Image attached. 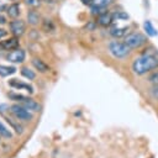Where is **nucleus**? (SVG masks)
<instances>
[{
    "instance_id": "1a4fd4ad",
    "label": "nucleus",
    "mask_w": 158,
    "mask_h": 158,
    "mask_svg": "<svg viewBox=\"0 0 158 158\" xmlns=\"http://www.w3.org/2000/svg\"><path fill=\"white\" fill-rule=\"evenodd\" d=\"M19 104H21L22 106H25L27 110H30V111H40L41 110V105L38 104V102H36L33 99H31V98H28V96H25Z\"/></svg>"
},
{
    "instance_id": "412c9836",
    "label": "nucleus",
    "mask_w": 158,
    "mask_h": 158,
    "mask_svg": "<svg viewBox=\"0 0 158 158\" xmlns=\"http://www.w3.org/2000/svg\"><path fill=\"white\" fill-rule=\"evenodd\" d=\"M112 17H114V20H127L128 19V15L126 14V12H123V11H116L115 14H112Z\"/></svg>"
},
{
    "instance_id": "a211bd4d",
    "label": "nucleus",
    "mask_w": 158,
    "mask_h": 158,
    "mask_svg": "<svg viewBox=\"0 0 158 158\" xmlns=\"http://www.w3.org/2000/svg\"><path fill=\"white\" fill-rule=\"evenodd\" d=\"M27 20H28V23L31 25H37L40 22V15L36 12V11H30L27 14Z\"/></svg>"
},
{
    "instance_id": "f8f14e48",
    "label": "nucleus",
    "mask_w": 158,
    "mask_h": 158,
    "mask_svg": "<svg viewBox=\"0 0 158 158\" xmlns=\"http://www.w3.org/2000/svg\"><path fill=\"white\" fill-rule=\"evenodd\" d=\"M16 70L17 69L14 65H2V64H0V77H2V78L15 74Z\"/></svg>"
},
{
    "instance_id": "9b49d317",
    "label": "nucleus",
    "mask_w": 158,
    "mask_h": 158,
    "mask_svg": "<svg viewBox=\"0 0 158 158\" xmlns=\"http://www.w3.org/2000/svg\"><path fill=\"white\" fill-rule=\"evenodd\" d=\"M32 65L35 67L36 70H38V72H41V73H46V72L49 70L48 64H46V63H44L42 59H40V58H33V59H32Z\"/></svg>"
},
{
    "instance_id": "dca6fc26",
    "label": "nucleus",
    "mask_w": 158,
    "mask_h": 158,
    "mask_svg": "<svg viewBox=\"0 0 158 158\" xmlns=\"http://www.w3.org/2000/svg\"><path fill=\"white\" fill-rule=\"evenodd\" d=\"M7 15H9L10 17H12V19L17 17V16L20 15V6H19L17 4L10 5V6L7 7Z\"/></svg>"
},
{
    "instance_id": "a878e982",
    "label": "nucleus",
    "mask_w": 158,
    "mask_h": 158,
    "mask_svg": "<svg viewBox=\"0 0 158 158\" xmlns=\"http://www.w3.org/2000/svg\"><path fill=\"white\" fill-rule=\"evenodd\" d=\"M5 109H9V106H7L6 104H1V105H0V114H1V115L5 114V111H6Z\"/></svg>"
},
{
    "instance_id": "b1692460",
    "label": "nucleus",
    "mask_w": 158,
    "mask_h": 158,
    "mask_svg": "<svg viewBox=\"0 0 158 158\" xmlns=\"http://www.w3.org/2000/svg\"><path fill=\"white\" fill-rule=\"evenodd\" d=\"M149 81H152V83H154V84H158V72L154 73V74H152V75L149 77Z\"/></svg>"
},
{
    "instance_id": "6e6552de",
    "label": "nucleus",
    "mask_w": 158,
    "mask_h": 158,
    "mask_svg": "<svg viewBox=\"0 0 158 158\" xmlns=\"http://www.w3.org/2000/svg\"><path fill=\"white\" fill-rule=\"evenodd\" d=\"M9 85H10L11 88H14V89H19V90L25 89V90H26L27 93H30V94H33V91H35V89H33V86H32L31 84L20 81L19 79H11V80H9Z\"/></svg>"
},
{
    "instance_id": "4be33fe9",
    "label": "nucleus",
    "mask_w": 158,
    "mask_h": 158,
    "mask_svg": "<svg viewBox=\"0 0 158 158\" xmlns=\"http://www.w3.org/2000/svg\"><path fill=\"white\" fill-rule=\"evenodd\" d=\"M110 2H111V0H94L93 5H96V6L101 7V9H104L107 5H110Z\"/></svg>"
},
{
    "instance_id": "6ab92c4d",
    "label": "nucleus",
    "mask_w": 158,
    "mask_h": 158,
    "mask_svg": "<svg viewBox=\"0 0 158 158\" xmlns=\"http://www.w3.org/2000/svg\"><path fill=\"white\" fill-rule=\"evenodd\" d=\"M0 136L4 137V138H11V137H12L11 131L7 130V128L4 126V123H2L1 121H0Z\"/></svg>"
},
{
    "instance_id": "2eb2a0df",
    "label": "nucleus",
    "mask_w": 158,
    "mask_h": 158,
    "mask_svg": "<svg viewBox=\"0 0 158 158\" xmlns=\"http://www.w3.org/2000/svg\"><path fill=\"white\" fill-rule=\"evenodd\" d=\"M2 116L5 117L6 122H7V123H10V126H11V127H12V128L16 131V133H20V135H21V133L23 132V127H22V126H21L19 122H15V121H14L11 117H7V116H5V115H2Z\"/></svg>"
},
{
    "instance_id": "0eeeda50",
    "label": "nucleus",
    "mask_w": 158,
    "mask_h": 158,
    "mask_svg": "<svg viewBox=\"0 0 158 158\" xmlns=\"http://www.w3.org/2000/svg\"><path fill=\"white\" fill-rule=\"evenodd\" d=\"M19 44H20L19 38L16 36H14V37H9V38L1 41L0 42V48L4 49V51H12V49L19 48Z\"/></svg>"
},
{
    "instance_id": "c756f323",
    "label": "nucleus",
    "mask_w": 158,
    "mask_h": 158,
    "mask_svg": "<svg viewBox=\"0 0 158 158\" xmlns=\"http://www.w3.org/2000/svg\"><path fill=\"white\" fill-rule=\"evenodd\" d=\"M5 9V5H2V4H0V11H2Z\"/></svg>"
},
{
    "instance_id": "7ed1b4c3",
    "label": "nucleus",
    "mask_w": 158,
    "mask_h": 158,
    "mask_svg": "<svg viewBox=\"0 0 158 158\" xmlns=\"http://www.w3.org/2000/svg\"><path fill=\"white\" fill-rule=\"evenodd\" d=\"M130 48H139L147 43V37L141 32H132L125 37L123 41Z\"/></svg>"
},
{
    "instance_id": "c85d7f7f",
    "label": "nucleus",
    "mask_w": 158,
    "mask_h": 158,
    "mask_svg": "<svg viewBox=\"0 0 158 158\" xmlns=\"http://www.w3.org/2000/svg\"><path fill=\"white\" fill-rule=\"evenodd\" d=\"M42 1H44L47 4H56V2H58V0H42Z\"/></svg>"
},
{
    "instance_id": "39448f33",
    "label": "nucleus",
    "mask_w": 158,
    "mask_h": 158,
    "mask_svg": "<svg viewBox=\"0 0 158 158\" xmlns=\"http://www.w3.org/2000/svg\"><path fill=\"white\" fill-rule=\"evenodd\" d=\"M26 58V52L25 49L22 48H16V49H12L11 52L7 53L6 56V59L11 63H22Z\"/></svg>"
},
{
    "instance_id": "9d476101",
    "label": "nucleus",
    "mask_w": 158,
    "mask_h": 158,
    "mask_svg": "<svg viewBox=\"0 0 158 158\" xmlns=\"http://www.w3.org/2000/svg\"><path fill=\"white\" fill-rule=\"evenodd\" d=\"M112 21H114V17H112V14L110 12H101L98 16V23L101 26H109Z\"/></svg>"
},
{
    "instance_id": "ddd939ff",
    "label": "nucleus",
    "mask_w": 158,
    "mask_h": 158,
    "mask_svg": "<svg viewBox=\"0 0 158 158\" xmlns=\"http://www.w3.org/2000/svg\"><path fill=\"white\" fill-rule=\"evenodd\" d=\"M143 28H144V31H146L147 36H149V37H156V36L158 35L157 30L154 28V26L152 25V22H151L149 20L144 21V23H143Z\"/></svg>"
},
{
    "instance_id": "aec40b11",
    "label": "nucleus",
    "mask_w": 158,
    "mask_h": 158,
    "mask_svg": "<svg viewBox=\"0 0 158 158\" xmlns=\"http://www.w3.org/2000/svg\"><path fill=\"white\" fill-rule=\"evenodd\" d=\"M43 30L46 32H52L54 31V23L52 22V20H48V19H44L43 20Z\"/></svg>"
},
{
    "instance_id": "20e7f679",
    "label": "nucleus",
    "mask_w": 158,
    "mask_h": 158,
    "mask_svg": "<svg viewBox=\"0 0 158 158\" xmlns=\"http://www.w3.org/2000/svg\"><path fill=\"white\" fill-rule=\"evenodd\" d=\"M10 111L11 114L17 118V120H21V121H30L32 120L33 115L30 110H27L25 106H22L21 104H14L10 106Z\"/></svg>"
},
{
    "instance_id": "bb28decb",
    "label": "nucleus",
    "mask_w": 158,
    "mask_h": 158,
    "mask_svg": "<svg viewBox=\"0 0 158 158\" xmlns=\"http://www.w3.org/2000/svg\"><path fill=\"white\" fill-rule=\"evenodd\" d=\"M7 35V31H5L4 28H0V38H2V37H5Z\"/></svg>"
},
{
    "instance_id": "f257e3e1",
    "label": "nucleus",
    "mask_w": 158,
    "mask_h": 158,
    "mask_svg": "<svg viewBox=\"0 0 158 158\" xmlns=\"http://www.w3.org/2000/svg\"><path fill=\"white\" fill-rule=\"evenodd\" d=\"M158 68V49L154 47H148L143 53L137 57L132 63V70L137 75H143L153 69Z\"/></svg>"
},
{
    "instance_id": "cd10ccee",
    "label": "nucleus",
    "mask_w": 158,
    "mask_h": 158,
    "mask_svg": "<svg viewBox=\"0 0 158 158\" xmlns=\"http://www.w3.org/2000/svg\"><path fill=\"white\" fill-rule=\"evenodd\" d=\"M4 23H6V19H5V16L0 15V25H4Z\"/></svg>"
},
{
    "instance_id": "5701e85b",
    "label": "nucleus",
    "mask_w": 158,
    "mask_h": 158,
    "mask_svg": "<svg viewBox=\"0 0 158 158\" xmlns=\"http://www.w3.org/2000/svg\"><path fill=\"white\" fill-rule=\"evenodd\" d=\"M149 94L152 95V98L158 99V84H154V86L149 89Z\"/></svg>"
},
{
    "instance_id": "4468645a",
    "label": "nucleus",
    "mask_w": 158,
    "mask_h": 158,
    "mask_svg": "<svg viewBox=\"0 0 158 158\" xmlns=\"http://www.w3.org/2000/svg\"><path fill=\"white\" fill-rule=\"evenodd\" d=\"M127 27L125 26V27H112L111 30H110V35L112 36V37H115V38H120V37H122V36H125L126 35V32H127Z\"/></svg>"
},
{
    "instance_id": "f3484780",
    "label": "nucleus",
    "mask_w": 158,
    "mask_h": 158,
    "mask_svg": "<svg viewBox=\"0 0 158 158\" xmlns=\"http://www.w3.org/2000/svg\"><path fill=\"white\" fill-rule=\"evenodd\" d=\"M20 72H21V75L25 77V78L28 79V80H32V79L36 78V73H35L33 70H31L30 68H27V67H22V68L20 69Z\"/></svg>"
},
{
    "instance_id": "f03ea898",
    "label": "nucleus",
    "mask_w": 158,
    "mask_h": 158,
    "mask_svg": "<svg viewBox=\"0 0 158 158\" xmlns=\"http://www.w3.org/2000/svg\"><path fill=\"white\" fill-rule=\"evenodd\" d=\"M130 47L125 42L112 41L109 43V51L115 58H125L130 54Z\"/></svg>"
},
{
    "instance_id": "423d86ee",
    "label": "nucleus",
    "mask_w": 158,
    "mask_h": 158,
    "mask_svg": "<svg viewBox=\"0 0 158 158\" xmlns=\"http://www.w3.org/2000/svg\"><path fill=\"white\" fill-rule=\"evenodd\" d=\"M25 30H26V25L22 20H14L10 22V31L12 32L14 36L16 37L22 36L25 33Z\"/></svg>"
},
{
    "instance_id": "393cba45",
    "label": "nucleus",
    "mask_w": 158,
    "mask_h": 158,
    "mask_svg": "<svg viewBox=\"0 0 158 158\" xmlns=\"http://www.w3.org/2000/svg\"><path fill=\"white\" fill-rule=\"evenodd\" d=\"M25 2L30 6H37L40 4V0H25Z\"/></svg>"
}]
</instances>
